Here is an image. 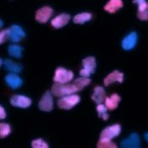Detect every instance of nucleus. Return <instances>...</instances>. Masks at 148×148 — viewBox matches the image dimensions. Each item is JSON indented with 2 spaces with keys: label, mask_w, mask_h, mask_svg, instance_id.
<instances>
[{
  "label": "nucleus",
  "mask_w": 148,
  "mask_h": 148,
  "mask_svg": "<svg viewBox=\"0 0 148 148\" xmlns=\"http://www.w3.org/2000/svg\"><path fill=\"white\" fill-rule=\"evenodd\" d=\"M78 88L76 87L74 83H66V84H60L55 83L51 88V94L56 97H64L67 95L74 94L75 92H78Z\"/></svg>",
  "instance_id": "nucleus-1"
},
{
  "label": "nucleus",
  "mask_w": 148,
  "mask_h": 148,
  "mask_svg": "<svg viewBox=\"0 0 148 148\" xmlns=\"http://www.w3.org/2000/svg\"><path fill=\"white\" fill-rule=\"evenodd\" d=\"M80 101V97L77 94H71L62 97L58 101H57V105L60 109L62 110H71L73 109L75 105H77Z\"/></svg>",
  "instance_id": "nucleus-2"
},
{
  "label": "nucleus",
  "mask_w": 148,
  "mask_h": 148,
  "mask_svg": "<svg viewBox=\"0 0 148 148\" xmlns=\"http://www.w3.org/2000/svg\"><path fill=\"white\" fill-rule=\"evenodd\" d=\"M74 74L72 71L66 70L63 67H57L55 72L54 82L55 83L66 84L73 80Z\"/></svg>",
  "instance_id": "nucleus-3"
},
{
  "label": "nucleus",
  "mask_w": 148,
  "mask_h": 148,
  "mask_svg": "<svg viewBox=\"0 0 148 148\" xmlns=\"http://www.w3.org/2000/svg\"><path fill=\"white\" fill-rule=\"evenodd\" d=\"M83 68L80 71V75L83 77H88L94 73L96 67V61L93 56H88L83 60Z\"/></svg>",
  "instance_id": "nucleus-4"
},
{
  "label": "nucleus",
  "mask_w": 148,
  "mask_h": 148,
  "mask_svg": "<svg viewBox=\"0 0 148 148\" xmlns=\"http://www.w3.org/2000/svg\"><path fill=\"white\" fill-rule=\"evenodd\" d=\"M7 31H8V33H7L8 39L13 42H18L19 40H21L25 36V33L24 29L20 26L16 25H12L9 29H7Z\"/></svg>",
  "instance_id": "nucleus-5"
},
{
  "label": "nucleus",
  "mask_w": 148,
  "mask_h": 148,
  "mask_svg": "<svg viewBox=\"0 0 148 148\" xmlns=\"http://www.w3.org/2000/svg\"><path fill=\"white\" fill-rule=\"evenodd\" d=\"M53 95L51 91H46L39 102L38 107L40 110L50 112L53 110Z\"/></svg>",
  "instance_id": "nucleus-6"
},
{
  "label": "nucleus",
  "mask_w": 148,
  "mask_h": 148,
  "mask_svg": "<svg viewBox=\"0 0 148 148\" xmlns=\"http://www.w3.org/2000/svg\"><path fill=\"white\" fill-rule=\"evenodd\" d=\"M120 131H121V127L119 124H115L110 126H108L102 130L101 134H100V139L112 140L114 137H117L120 134Z\"/></svg>",
  "instance_id": "nucleus-7"
},
{
  "label": "nucleus",
  "mask_w": 148,
  "mask_h": 148,
  "mask_svg": "<svg viewBox=\"0 0 148 148\" xmlns=\"http://www.w3.org/2000/svg\"><path fill=\"white\" fill-rule=\"evenodd\" d=\"M10 103L14 107L25 109L31 105V99L25 95L17 94V95H13L10 98Z\"/></svg>",
  "instance_id": "nucleus-8"
},
{
  "label": "nucleus",
  "mask_w": 148,
  "mask_h": 148,
  "mask_svg": "<svg viewBox=\"0 0 148 148\" xmlns=\"http://www.w3.org/2000/svg\"><path fill=\"white\" fill-rule=\"evenodd\" d=\"M53 14V9L49 6H45L36 11V19L39 23H46Z\"/></svg>",
  "instance_id": "nucleus-9"
},
{
  "label": "nucleus",
  "mask_w": 148,
  "mask_h": 148,
  "mask_svg": "<svg viewBox=\"0 0 148 148\" xmlns=\"http://www.w3.org/2000/svg\"><path fill=\"white\" fill-rule=\"evenodd\" d=\"M120 146L122 148H140V141L138 134L132 133L129 138L125 139L121 141Z\"/></svg>",
  "instance_id": "nucleus-10"
},
{
  "label": "nucleus",
  "mask_w": 148,
  "mask_h": 148,
  "mask_svg": "<svg viewBox=\"0 0 148 148\" xmlns=\"http://www.w3.org/2000/svg\"><path fill=\"white\" fill-rule=\"evenodd\" d=\"M137 42V35L136 32H131L130 34H129L127 36H125L124 38L123 41H122V47L126 50L129 51L133 49L135 46L136 45Z\"/></svg>",
  "instance_id": "nucleus-11"
},
{
  "label": "nucleus",
  "mask_w": 148,
  "mask_h": 148,
  "mask_svg": "<svg viewBox=\"0 0 148 148\" xmlns=\"http://www.w3.org/2000/svg\"><path fill=\"white\" fill-rule=\"evenodd\" d=\"M124 80V74L122 73L119 72L118 70H114V72H112L110 73L103 80V84L105 86H109L111 83H114V82H118V83H122Z\"/></svg>",
  "instance_id": "nucleus-12"
},
{
  "label": "nucleus",
  "mask_w": 148,
  "mask_h": 148,
  "mask_svg": "<svg viewBox=\"0 0 148 148\" xmlns=\"http://www.w3.org/2000/svg\"><path fill=\"white\" fill-rule=\"evenodd\" d=\"M5 82L12 89H16L20 87L23 83L22 79L18 77L17 74L9 73L5 77Z\"/></svg>",
  "instance_id": "nucleus-13"
},
{
  "label": "nucleus",
  "mask_w": 148,
  "mask_h": 148,
  "mask_svg": "<svg viewBox=\"0 0 148 148\" xmlns=\"http://www.w3.org/2000/svg\"><path fill=\"white\" fill-rule=\"evenodd\" d=\"M71 16L67 14H61L51 20V25L54 28L59 29L65 26L70 20Z\"/></svg>",
  "instance_id": "nucleus-14"
},
{
  "label": "nucleus",
  "mask_w": 148,
  "mask_h": 148,
  "mask_svg": "<svg viewBox=\"0 0 148 148\" xmlns=\"http://www.w3.org/2000/svg\"><path fill=\"white\" fill-rule=\"evenodd\" d=\"M120 101V97L117 93H114L112 94L110 97H106L105 99V107L107 108V110H115L118 107V104Z\"/></svg>",
  "instance_id": "nucleus-15"
},
{
  "label": "nucleus",
  "mask_w": 148,
  "mask_h": 148,
  "mask_svg": "<svg viewBox=\"0 0 148 148\" xmlns=\"http://www.w3.org/2000/svg\"><path fill=\"white\" fill-rule=\"evenodd\" d=\"M105 99H106V93H105L103 88H102L100 86L95 87L93 94L92 95V100L96 103L99 104V103H102L103 102H104Z\"/></svg>",
  "instance_id": "nucleus-16"
},
{
  "label": "nucleus",
  "mask_w": 148,
  "mask_h": 148,
  "mask_svg": "<svg viewBox=\"0 0 148 148\" xmlns=\"http://www.w3.org/2000/svg\"><path fill=\"white\" fill-rule=\"evenodd\" d=\"M124 5L123 2L121 0H110V2H108L105 6H104V10H106L107 12L114 14L115 13L118 9L122 8Z\"/></svg>",
  "instance_id": "nucleus-17"
},
{
  "label": "nucleus",
  "mask_w": 148,
  "mask_h": 148,
  "mask_svg": "<svg viewBox=\"0 0 148 148\" xmlns=\"http://www.w3.org/2000/svg\"><path fill=\"white\" fill-rule=\"evenodd\" d=\"M3 64L6 70H8L13 73H18L22 71V66L21 65L16 63V62H14L13 61H11L9 59L4 60Z\"/></svg>",
  "instance_id": "nucleus-18"
},
{
  "label": "nucleus",
  "mask_w": 148,
  "mask_h": 148,
  "mask_svg": "<svg viewBox=\"0 0 148 148\" xmlns=\"http://www.w3.org/2000/svg\"><path fill=\"white\" fill-rule=\"evenodd\" d=\"M92 18V14L90 13H81L75 15L73 22L75 24H83L87 21H89Z\"/></svg>",
  "instance_id": "nucleus-19"
},
{
  "label": "nucleus",
  "mask_w": 148,
  "mask_h": 148,
  "mask_svg": "<svg viewBox=\"0 0 148 148\" xmlns=\"http://www.w3.org/2000/svg\"><path fill=\"white\" fill-rule=\"evenodd\" d=\"M9 54L15 58H20L22 56L23 47L18 45H10L8 49Z\"/></svg>",
  "instance_id": "nucleus-20"
},
{
  "label": "nucleus",
  "mask_w": 148,
  "mask_h": 148,
  "mask_svg": "<svg viewBox=\"0 0 148 148\" xmlns=\"http://www.w3.org/2000/svg\"><path fill=\"white\" fill-rule=\"evenodd\" d=\"M90 83H91V80L88 77H78V78L75 79L73 83L76 85V87L78 88V90L81 91V90H83V88H84V87H86L87 85H88Z\"/></svg>",
  "instance_id": "nucleus-21"
},
{
  "label": "nucleus",
  "mask_w": 148,
  "mask_h": 148,
  "mask_svg": "<svg viewBox=\"0 0 148 148\" xmlns=\"http://www.w3.org/2000/svg\"><path fill=\"white\" fill-rule=\"evenodd\" d=\"M97 148H118L117 145L111 140L100 139L97 144Z\"/></svg>",
  "instance_id": "nucleus-22"
},
{
  "label": "nucleus",
  "mask_w": 148,
  "mask_h": 148,
  "mask_svg": "<svg viewBox=\"0 0 148 148\" xmlns=\"http://www.w3.org/2000/svg\"><path fill=\"white\" fill-rule=\"evenodd\" d=\"M11 132V127L7 123H0V138L8 136Z\"/></svg>",
  "instance_id": "nucleus-23"
},
{
  "label": "nucleus",
  "mask_w": 148,
  "mask_h": 148,
  "mask_svg": "<svg viewBox=\"0 0 148 148\" xmlns=\"http://www.w3.org/2000/svg\"><path fill=\"white\" fill-rule=\"evenodd\" d=\"M97 111L99 113V117L102 118L103 120H107L109 119V114L107 113V108L105 105L99 103L97 105Z\"/></svg>",
  "instance_id": "nucleus-24"
},
{
  "label": "nucleus",
  "mask_w": 148,
  "mask_h": 148,
  "mask_svg": "<svg viewBox=\"0 0 148 148\" xmlns=\"http://www.w3.org/2000/svg\"><path fill=\"white\" fill-rule=\"evenodd\" d=\"M32 148H49L48 144L42 139H36L31 142Z\"/></svg>",
  "instance_id": "nucleus-25"
},
{
  "label": "nucleus",
  "mask_w": 148,
  "mask_h": 148,
  "mask_svg": "<svg viewBox=\"0 0 148 148\" xmlns=\"http://www.w3.org/2000/svg\"><path fill=\"white\" fill-rule=\"evenodd\" d=\"M134 3H138L139 8L138 11L142 12V11H147V3L145 0H136L133 2Z\"/></svg>",
  "instance_id": "nucleus-26"
},
{
  "label": "nucleus",
  "mask_w": 148,
  "mask_h": 148,
  "mask_svg": "<svg viewBox=\"0 0 148 148\" xmlns=\"http://www.w3.org/2000/svg\"><path fill=\"white\" fill-rule=\"evenodd\" d=\"M137 17L140 20H147L148 18V11H142V12H137Z\"/></svg>",
  "instance_id": "nucleus-27"
},
{
  "label": "nucleus",
  "mask_w": 148,
  "mask_h": 148,
  "mask_svg": "<svg viewBox=\"0 0 148 148\" xmlns=\"http://www.w3.org/2000/svg\"><path fill=\"white\" fill-rule=\"evenodd\" d=\"M7 33H8L7 29H3V30H2L0 32V44L3 43L5 41V40L8 38L7 37Z\"/></svg>",
  "instance_id": "nucleus-28"
},
{
  "label": "nucleus",
  "mask_w": 148,
  "mask_h": 148,
  "mask_svg": "<svg viewBox=\"0 0 148 148\" xmlns=\"http://www.w3.org/2000/svg\"><path fill=\"white\" fill-rule=\"evenodd\" d=\"M6 118V112L4 109L0 105V120H3Z\"/></svg>",
  "instance_id": "nucleus-29"
},
{
  "label": "nucleus",
  "mask_w": 148,
  "mask_h": 148,
  "mask_svg": "<svg viewBox=\"0 0 148 148\" xmlns=\"http://www.w3.org/2000/svg\"><path fill=\"white\" fill-rule=\"evenodd\" d=\"M3 21L2 20H0V28L3 26Z\"/></svg>",
  "instance_id": "nucleus-30"
},
{
  "label": "nucleus",
  "mask_w": 148,
  "mask_h": 148,
  "mask_svg": "<svg viewBox=\"0 0 148 148\" xmlns=\"http://www.w3.org/2000/svg\"><path fill=\"white\" fill-rule=\"evenodd\" d=\"M145 139H146V140H147V133L145 134Z\"/></svg>",
  "instance_id": "nucleus-31"
},
{
  "label": "nucleus",
  "mask_w": 148,
  "mask_h": 148,
  "mask_svg": "<svg viewBox=\"0 0 148 148\" xmlns=\"http://www.w3.org/2000/svg\"><path fill=\"white\" fill-rule=\"evenodd\" d=\"M3 60H2V59L0 58V66H1V65L3 64Z\"/></svg>",
  "instance_id": "nucleus-32"
}]
</instances>
